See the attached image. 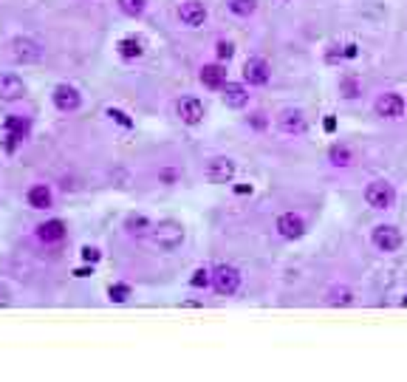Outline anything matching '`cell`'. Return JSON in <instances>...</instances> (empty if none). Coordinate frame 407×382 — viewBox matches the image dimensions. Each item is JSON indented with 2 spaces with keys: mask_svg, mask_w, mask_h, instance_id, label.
<instances>
[{
  "mask_svg": "<svg viewBox=\"0 0 407 382\" xmlns=\"http://www.w3.org/2000/svg\"><path fill=\"white\" fill-rule=\"evenodd\" d=\"M198 79H201L204 88L221 91V88H224V82H226V68H224L221 63H207V65H201Z\"/></svg>",
  "mask_w": 407,
  "mask_h": 382,
  "instance_id": "15",
  "label": "cell"
},
{
  "mask_svg": "<svg viewBox=\"0 0 407 382\" xmlns=\"http://www.w3.org/2000/svg\"><path fill=\"white\" fill-rule=\"evenodd\" d=\"M272 77V68L263 57H249L247 63H243V82L249 85H266Z\"/></svg>",
  "mask_w": 407,
  "mask_h": 382,
  "instance_id": "13",
  "label": "cell"
},
{
  "mask_svg": "<svg viewBox=\"0 0 407 382\" xmlns=\"http://www.w3.org/2000/svg\"><path fill=\"white\" fill-rule=\"evenodd\" d=\"M365 201H368V207H374V209H390L393 201H396V190H393L390 182L376 179L365 187Z\"/></svg>",
  "mask_w": 407,
  "mask_h": 382,
  "instance_id": "3",
  "label": "cell"
},
{
  "mask_svg": "<svg viewBox=\"0 0 407 382\" xmlns=\"http://www.w3.org/2000/svg\"><path fill=\"white\" fill-rule=\"evenodd\" d=\"M371 244L379 249V252H396L404 238H401V230L393 227V224H376L374 232H371Z\"/></svg>",
  "mask_w": 407,
  "mask_h": 382,
  "instance_id": "6",
  "label": "cell"
},
{
  "mask_svg": "<svg viewBox=\"0 0 407 382\" xmlns=\"http://www.w3.org/2000/svg\"><path fill=\"white\" fill-rule=\"evenodd\" d=\"M215 54H218V60H232V54H235V46H232L229 40H218Z\"/></svg>",
  "mask_w": 407,
  "mask_h": 382,
  "instance_id": "28",
  "label": "cell"
},
{
  "mask_svg": "<svg viewBox=\"0 0 407 382\" xmlns=\"http://www.w3.org/2000/svg\"><path fill=\"white\" fill-rule=\"evenodd\" d=\"M213 289L224 297H232L240 289V272L232 264H221L213 269Z\"/></svg>",
  "mask_w": 407,
  "mask_h": 382,
  "instance_id": "5",
  "label": "cell"
},
{
  "mask_svg": "<svg viewBox=\"0 0 407 382\" xmlns=\"http://www.w3.org/2000/svg\"><path fill=\"white\" fill-rule=\"evenodd\" d=\"M65 224L60 221V218H51V221H43L37 227V238L43 241V244H60L63 238H65Z\"/></svg>",
  "mask_w": 407,
  "mask_h": 382,
  "instance_id": "17",
  "label": "cell"
},
{
  "mask_svg": "<svg viewBox=\"0 0 407 382\" xmlns=\"http://www.w3.org/2000/svg\"><path fill=\"white\" fill-rule=\"evenodd\" d=\"M226 9L238 17H252L258 12V0H226Z\"/></svg>",
  "mask_w": 407,
  "mask_h": 382,
  "instance_id": "22",
  "label": "cell"
},
{
  "mask_svg": "<svg viewBox=\"0 0 407 382\" xmlns=\"http://www.w3.org/2000/svg\"><path fill=\"white\" fill-rule=\"evenodd\" d=\"M9 57L17 63V65H34L43 60V46L31 37H12L9 42Z\"/></svg>",
  "mask_w": 407,
  "mask_h": 382,
  "instance_id": "2",
  "label": "cell"
},
{
  "mask_svg": "<svg viewBox=\"0 0 407 382\" xmlns=\"http://www.w3.org/2000/svg\"><path fill=\"white\" fill-rule=\"evenodd\" d=\"M116 51H119L122 60H139L144 54V40H139V37H122L116 42Z\"/></svg>",
  "mask_w": 407,
  "mask_h": 382,
  "instance_id": "19",
  "label": "cell"
},
{
  "mask_svg": "<svg viewBox=\"0 0 407 382\" xmlns=\"http://www.w3.org/2000/svg\"><path fill=\"white\" fill-rule=\"evenodd\" d=\"M221 100H224L226 108L240 111V108L249 105V91H247V85H243V82H229V79H226L224 88H221Z\"/></svg>",
  "mask_w": 407,
  "mask_h": 382,
  "instance_id": "12",
  "label": "cell"
},
{
  "mask_svg": "<svg viewBox=\"0 0 407 382\" xmlns=\"http://www.w3.org/2000/svg\"><path fill=\"white\" fill-rule=\"evenodd\" d=\"M6 134H9L12 142H23L31 134V122L26 116H9L6 119Z\"/></svg>",
  "mask_w": 407,
  "mask_h": 382,
  "instance_id": "20",
  "label": "cell"
},
{
  "mask_svg": "<svg viewBox=\"0 0 407 382\" xmlns=\"http://www.w3.org/2000/svg\"><path fill=\"white\" fill-rule=\"evenodd\" d=\"M238 173V167L229 156H215L207 161V167H204V176H207L210 184H229Z\"/></svg>",
  "mask_w": 407,
  "mask_h": 382,
  "instance_id": "4",
  "label": "cell"
},
{
  "mask_svg": "<svg viewBox=\"0 0 407 382\" xmlns=\"http://www.w3.org/2000/svg\"><path fill=\"white\" fill-rule=\"evenodd\" d=\"M131 294H133V289L128 283H110V289H108V297L113 303H128Z\"/></svg>",
  "mask_w": 407,
  "mask_h": 382,
  "instance_id": "26",
  "label": "cell"
},
{
  "mask_svg": "<svg viewBox=\"0 0 407 382\" xmlns=\"http://www.w3.org/2000/svg\"><path fill=\"white\" fill-rule=\"evenodd\" d=\"M342 91H345L348 100H354L356 97V82L354 79H342Z\"/></svg>",
  "mask_w": 407,
  "mask_h": 382,
  "instance_id": "30",
  "label": "cell"
},
{
  "mask_svg": "<svg viewBox=\"0 0 407 382\" xmlns=\"http://www.w3.org/2000/svg\"><path fill=\"white\" fill-rule=\"evenodd\" d=\"M176 113H178V119H181L184 125H201L204 116H207V111H204V102L195 100V97H184V100H178Z\"/></svg>",
  "mask_w": 407,
  "mask_h": 382,
  "instance_id": "14",
  "label": "cell"
},
{
  "mask_svg": "<svg viewBox=\"0 0 407 382\" xmlns=\"http://www.w3.org/2000/svg\"><path fill=\"white\" fill-rule=\"evenodd\" d=\"M122 15H128V17H142L147 12V0H116Z\"/></svg>",
  "mask_w": 407,
  "mask_h": 382,
  "instance_id": "24",
  "label": "cell"
},
{
  "mask_svg": "<svg viewBox=\"0 0 407 382\" xmlns=\"http://www.w3.org/2000/svg\"><path fill=\"white\" fill-rule=\"evenodd\" d=\"M404 108H407V102H404V97L396 94V91H385V94H379L376 102H374V111H376V116H382V119H399V116H404Z\"/></svg>",
  "mask_w": 407,
  "mask_h": 382,
  "instance_id": "7",
  "label": "cell"
},
{
  "mask_svg": "<svg viewBox=\"0 0 407 382\" xmlns=\"http://www.w3.org/2000/svg\"><path fill=\"white\" fill-rule=\"evenodd\" d=\"M125 227H128V232H131V235H142V232H147L153 224H150L144 216H131V218L125 221Z\"/></svg>",
  "mask_w": 407,
  "mask_h": 382,
  "instance_id": "27",
  "label": "cell"
},
{
  "mask_svg": "<svg viewBox=\"0 0 407 382\" xmlns=\"http://www.w3.org/2000/svg\"><path fill=\"white\" fill-rule=\"evenodd\" d=\"M187 238V230L181 221H173V218H165V221H158L150 227V241L158 246V249H165V252H173L184 244Z\"/></svg>",
  "mask_w": 407,
  "mask_h": 382,
  "instance_id": "1",
  "label": "cell"
},
{
  "mask_svg": "<svg viewBox=\"0 0 407 382\" xmlns=\"http://www.w3.org/2000/svg\"><path fill=\"white\" fill-rule=\"evenodd\" d=\"M26 94V85L17 74H3L0 77V100H6V102H17L23 100Z\"/></svg>",
  "mask_w": 407,
  "mask_h": 382,
  "instance_id": "16",
  "label": "cell"
},
{
  "mask_svg": "<svg viewBox=\"0 0 407 382\" xmlns=\"http://www.w3.org/2000/svg\"><path fill=\"white\" fill-rule=\"evenodd\" d=\"M12 303V292L9 286H0V306H9Z\"/></svg>",
  "mask_w": 407,
  "mask_h": 382,
  "instance_id": "32",
  "label": "cell"
},
{
  "mask_svg": "<svg viewBox=\"0 0 407 382\" xmlns=\"http://www.w3.org/2000/svg\"><path fill=\"white\" fill-rule=\"evenodd\" d=\"M83 258L91 261V264L99 261V249H94V246H83Z\"/></svg>",
  "mask_w": 407,
  "mask_h": 382,
  "instance_id": "31",
  "label": "cell"
},
{
  "mask_svg": "<svg viewBox=\"0 0 407 382\" xmlns=\"http://www.w3.org/2000/svg\"><path fill=\"white\" fill-rule=\"evenodd\" d=\"M404 303H407V301H404Z\"/></svg>",
  "mask_w": 407,
  "mask_h": 382,
  "instance_id": "33",
  "label": "cell"
},
{
  "mask_svg": "<svg viewBox=\"0 0 407 382\" xmlns=\"http://www.w3.org/2000/svg\"><path fill=\"white\" fill-rule=\"evenodd\" d=\"M190 286H192V289H207V286H213V269L198 266V269L192 272V278H190Z\"/></svg>",
  "mask_w": 407,
  "mask_h": 382,
  "instance_id": "25",
  "label": "cell"
},
{
  "mask_svg": "<svg viewBox=\"0 0 407 382\" xmlns=\"http://www.w3.org/2000/svg\"><path fill=\"white\" fill-rule=\"evenodd\" d=\"M277 127L289 136H300V134H306L308 122H306V113L300 108H283L277 113Z\"/></svg>",
  "mask_w": 407,
  "mask_h": 382,
  "instance_id": "8",
  "label": "cell"
},
{
  "mask_svg": "<svg viewBox=\"0 0 407 382\" xmlns=\"http://www.w3.org/2000/svg\"><path fill=\"white\" fill-rule=\"evenodd\" d=\"M51 102H54L57 111H63V113H74V111H79V105H83V94H79V91L74 88V85L63 82V85H57V88H54Z\"/></svg>",
  "mask_w": 407,
  "mask_h": 382,
  "instance_id": "9",
  "label": "cell"
},
{
  "mask_svg": "<svg viewBox=\"0 0 407 382\" xmlns=\"http://www.w3.org/2000/svg\"><path fill=\"white\" fill-rule=\"evenodd\" d=\"M108 116H110L113 122H119L122 127H133V119H131L125 111H119V108H110V111H108Z\"/></svg>",
  "mask_w": 407,
  "mask_h": 382,
  "instance_id": "29",
  "label": "cell"
},
{
  "mask_svg": "<svg viewBox=\"0 0 407 382\" xmlns=\"http://www.w3.org/2000/svg\"><path fill=\"white\" fill-rule=\"evenodd\" d=\"M354 303V292L348 286H334L329 292V306H351Z\"/></svg>",
  "mask_w": 407,
  "mask_h": 382,
  "instance_id": "23",
  "label": "cell"
},
{
  "mask_svg": "<svg viewBox=\"0 0 407 382\" xmlns=\"http://www.w3.org/2000/svg\"><path fill=\"white\" fill-rule=\"evenodd\" d=\"M26 201H28V207H34V209H49V207L54 204V196H51L49 184H31L28 193H26Z\"/></svg>",
  "mask_w": 407,
  "mask_h": 382,
  "instance_id": "18",
  "label": "cell"
},
{
  "mask_svg": "<svg viewBox=\"0 0 407 382\" xmlns=\"http://www.w3.org/2000/svg\"><path fill=\"white\" fill-rule=\"evenodd\" d=\"M329 161H331L334 167H351V164H354V153H351L348 145H331Z\"/></svg>",
  "mask_w": 407,
  "mask_h": 382,
  "instance_id": "21",
  "label": "cell"
},
{
  "mask_svg": "<svg viewBox=\"0 0 407 382\" xmlns=\"http://www.w3.org/2000/svg\"><path fill=\"white\" fill-rule=\"evenodd\" d=\"M274 230H277L280 238L297 241V238L306 235V221H303V216H297V212H283V216L277 218V224H274Z\"/></svg>",
  "mask_w": 407,
  "mask_h": 382,
  "instance_id": "10",
  "label": "cell"
},
{
  "mask_svg": "<svg viewBox=\"0 0 407 382\" xmlns=\"http://www.w3.org/2000/svg\"><path fill=\"white\" fill-rule=\"evenodd\" d=\"M178 20L187 26V29H198L207 23V6L201 3V0H184L178 6Z\"/></svg>",
  "mask_w": 407,
  "mask_h": 382,
  "instance_id": "11",
  "label": "cell"
}]
</instances>
